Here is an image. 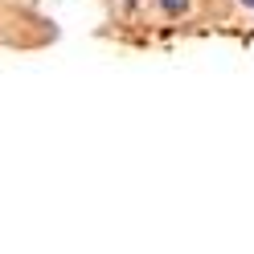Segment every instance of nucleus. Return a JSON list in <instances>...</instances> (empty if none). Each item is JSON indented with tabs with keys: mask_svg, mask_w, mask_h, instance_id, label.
<instances>
[{
	"mask_svg": "<svg viewBox=\"0 0 254 254\" xmlns=\"http://www.w3.org/2000/svg\"><path fill=\"white\" fill-rule=\"evenodd\" d=\"M156 4H160L168 17H185V12H189V0H156Z\"/></svg>",
	"mask_w": 254,
	"mask_h": 254,
	"instance_id": "1",
	"label": "nucleus"
},
{
	"mask_svg": "<svg viewBox=\"0 0 254 254\" xmlns=\"http://www.w3.org/2000/svg\"><path fill=\"white\" fill-rule=\"evenodd\" d=\"M242 4H246V8H254V0H242Z\"/></svg>",
	"mask_w": 254,
	"mask_h": 254,
	"instance_id": "3",
	"label": "nucleus"
},
{
	"mask_svg": "<svg viewBox=\"0 0 254 254\" xmlns=\"http://www.w3.org/2000/svg\"><path fill=\"white\" fill-rule=\"evenodd\" d=\"M119 4H123V8H131V4H135V0H119Z\"/></svg>",
	"mask_w": 254,
	"mask_h": 254,
	"instance_id": "2",
	"label": "nucleus"
}]
</instances>
